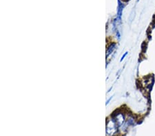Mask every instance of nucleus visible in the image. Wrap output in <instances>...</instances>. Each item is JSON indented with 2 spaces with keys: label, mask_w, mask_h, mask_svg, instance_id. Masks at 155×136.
Segmentation results:
<instances>
[{
  "label": "nucleus",
  "mask_w": 155,
  "mask_h": 136,
  "mask_svg": "<svg viewBox=\"0 0 155 136\" xmlns=\"http://www.w3.org/2000/svg\"><path fill=\"white\" fill-rule=\"evenodd\" d=\"M127 52H126V54H124V55L123 56H122V58H121V61L122 60H123V59H124L125 58V56H126L127 55Z\"/></svg>",
  "instance_id": "obj_1"
}]
</instances>
